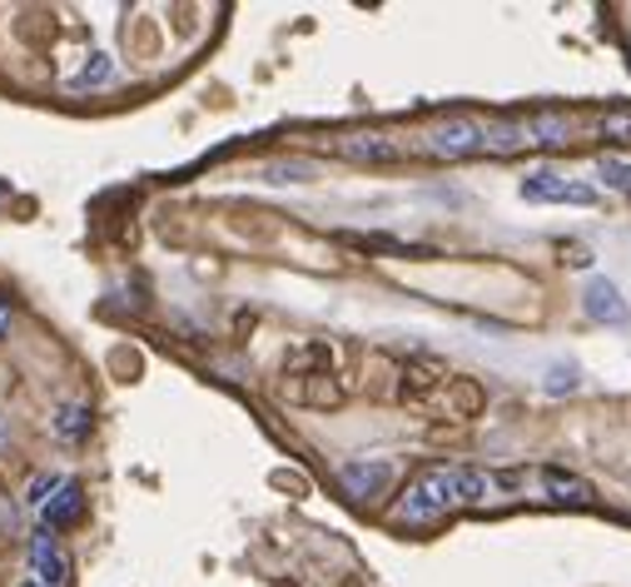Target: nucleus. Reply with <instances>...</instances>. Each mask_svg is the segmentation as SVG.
Masks as SVG:
<instances>
[{
	"mask_svg": "<svg viewBox=\"0 0 631 587\" xmlns=\"http://www.w3.org/2000/svg\"><path fill=\"white\" fill-rule=\"evenodd\" d=\"M31 573H35V583H65V573H70V563H65V553H60V543H55V533H35L31 538Z\"/></svg>",
	"mask_w": 631,
	"mask_h": 587,
	"instance_id": "nucleus-7",
	"label": "nucleus"
},
{
	"mask_svg": "<svg viewBox=\"0 0 631 587\" xmlns=\"http://www.w3.org/2000/svg\"><path fill=\"white\" fill-rule=\"evenodd\" d=\"M0 444H5V418H0Z\"/></svg>",
	"mask_w": 631,
	"mask_h": 587,
	"instance_id": "nucleus-16",
	"label": "nucleus"
},
{
	"mask_svg": "<svg viewBox=\"0 0 631 587\" xmlns=\"http://www.w3.org/2000/svg\"><path fill=\"white\" fill-rule=\"evenodd\" d=\"M343 150H348V154H358V160H364V154H368V160H388V154H393L398 145L378 140V135H368V140H343Z\"/></svg>",
	"mask_w": 631,
	"mask_h": 587,
	"instance_id": "nucleus-11",
	"label": "nucleus"
},
{
	"mask_svg": "<svg viewBox=\"0 0 631 587\" xmlns=\"http://www.w3.org/2000/svg\"><path fill=\"white\" fill-rule=\"evenodd\" d=\"M428 150L433 154H448V160H458V154H478L482 150V125H472V120L438 125V130L428 135Z\"/></svg>",
	"mask_w": 631,
	"mask_h": 587,
	"instance_id": "nucleus-3",
	"label": "nucleus"
},
{
	"mask_svg": "<svg viewBox=\"0 0 631 587\" xmlns=\"http://www.w3.org/2000/svg\"><path fill=\"white\" fill-rule=\"evenodd\" d=\"M339 479L354 498H374V493H383L388 483H393V463H383V458H378V463H343Z\"/></svg>",
	"mask_w": 631,
	"mask_h": 587,
	"instance_id": "nucleus-5",
	"label": "nucleus"
},
{
	"mask_svg": "<svg viewBox=\"0 0 631 587\" xmlns=\"http://www.w3.org/2000/svg\"><path fill=\"white\" fill-rule=\"evenodd\" d=\"M503 488H507V473H482V468H458V463L423 468L403 488V498L393 503V522L428 528V522L448 518V513H458V508L493 503Z\"/></svg>",
	"mask_w": 631,
	"mask_h": 587,
	"instance_id": "nucleus-1",
	"label": "nucleus"
},
{
	"mask_svg": "<svg viewBox=\"0 0 631 587\" xmlns=\"http://www.w3.org/2000/svg\"><path fill=\"white\" fill-rule=\"evenodd\" d=\"M572 383H577V379H572V369H557V379H552V389H572Z\"/></svg>",
	"mask_w": 631,
	"mask_h": 587,
	"instance_id": "nucleus-15",
	"label": "nucleus"
},
{
	"mask_svg": "<svg viewBox=\"0 0 631 587\" xmlns=\"http://www.w3.org/2000/svg\"><path fill=\"white\" fill-rule=\"evenodd\" d=\"M523 195H527V199H562V205H597V189H592V185L562 180V174H552V170L527 174V180H523Z\"/></svg>",
	"mask_w": 631,
	"mask_h": 587,
	"instance_id": "nucleus-2",
	"label": "nucleus"
},
{
	"mask_svg": "<svg viewBox=\"0 0 631 587\" xmlns=\"http://www.w3.org/2000/svg\"><path fill=\"white\" fill-rule=\"evenodd\" d=\"M601 180H607L611 189H621V195H631V164L627 160H601Z\"/></svg>",
	"mask_w": 631,
	"mask_h": 587,
	"instance_id": "nucleus-12",
	"label": "nucleus"
},
{
	"mask_svg": "<svg viewBox=\"0 0 631 587\" xmlns=\"http://www.w3.org/2000/svg\"><path fill=\"white\" fill-rule=\"evenodd\" d=\"M80 513H85V493H80V483H76V479H65V483H60V493H55V498L41 508L45 533H60V528L80 522Z\"/></svg>",
	"mask_w": 631,
	"mask_h": 587,
	"instance_id": "nucleus-6",
	"label": "nucleus"
},
{
	"mask_svg": "<svg viewBox=\"0 0 631 587\" xmlns=\"http://www.w3.org/2000/svg\"><path fill=\"white\" fill-rule=\"evenodd\" d=\"M55 434H60L65 444H80V438H90V408H80V403L60 408V414H55Z\"/></svg>",
	"mask_w": 631,
	"mask_h": 587,
	"instance_id": "nucleus-9",
	"label": "nucleus"
},
{
	"mask_svg": "<svg viewBox=\"0 0 631 587\" xmlns=\"http://www.w3.org/2000/svg\"><path fill=\"white\" fill-rule=\"evenodd\" d=\"M115 80V60L110 55H90L85 66H80V76H70V95H85V90H100V85H110Z\"/></svg>",
	"mask_w": 631,
	"mask_h": 587,
	"instance_id": "nucleus-8",
	"label": "nucleus"
},
{
	"mask_svg": "<svg viewBox=\"0 0 631 587\" xmlns=\"http://www.w3.org/2000/svg\"><path fill=\"white\" fill-rule=\"evenodd\" d=\"M582 304H587V314L597 319V324H627V319H631L627 299L617 294V284H611V279H592L587 294H582Z\"/></svg>",
	"mask_w": 631,
	"mask_h": 587,
	"instance_id": "nucleus-4",
	"label": "nucleus"
},
{
	"mask_svg": "<svg viewBox=\"0 0 631 587\" xmlns=\"http://www.w3.org/2000/svg\"><path fill=\"white\" fill-rule=\"evenodd\" d=\"M601 130L617 135V140H631V110H611V115H601Z\"/></svg>",
	"mask_w": 631,
	"mask_h": 587,
	"instance_id": "nucleus-13",
	"label": "nucleus"
},
{
	"mask_svg": "<svg viewBox=\"0 0 631 587\" xmlns=\"http://www.w3.org/2000/svg\"><path fill=\"white\" fill-rule=\"evenodd\" d=\"M527 130H532V145H567L572 140V120H562V115H537Z\"/></svg>",
	"mask_w": 631,
	"mask_h": 587,
	"instance_id": "nucleus-10",
	"label": "nucleus"
},
{
	"mask_svg": "<svg viewBox=\"0 0 631 587\" xmlns=\"http://www.w3.org/2000/svg\"><path fill=\"white\" fill-rule=\"evenodd\" d=\"M21 587H41V583H21Z\"/></svg>",
	"mask_w": 631,
	"mask_h": 587,
	"instance_id": "nucleus-17",
	"label": "nucleus"
},
{
	"mask_svg": "<svg viewBox=\"0 0 631 587\" xmlns=\"http://www.w3.org/2000/svg\"><path fill=\"white\" fill-rule=\"evenodd\" d=\"M11 334V299H5V294H0V338Z\"/></svg>",
	"mask_w": 631,
	"mask_h": 587,
	"instance_id": "nucleus-14",
	"label": "nucleus"
}]
</instances>
